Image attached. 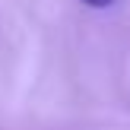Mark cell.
Segmentation results:
<instances>
[{
  "instance_id": "1",
  "label": "cell",
  "mask_w": 130,
  "mask_h": 130,
  "mask_svg": "<svg viewBox=\"0 0 130 130\" xmlns=\"http://www.w3.org/2000/svg\"><path fill=\"white\" fill-rule=\"evenodd\" d=\"M86 6H95V10H105V6H111L114 0H83Z\"/></svg>"
}]
</instances>
